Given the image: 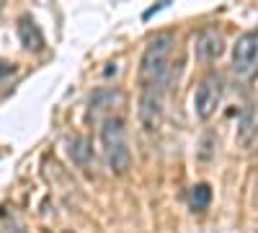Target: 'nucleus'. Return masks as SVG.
Instances as JSON below:
<instances>
[{
	"label": "nucleus",
	"mask_w": 258,
	"mask_h": 233,
	"mask_svg": "<svg viewBox=\"0 0 258 233\" xmlns=\"http://www.w3.org/2000/svg\"><path fill=\"white\" fill-rule=\"evenodd\" d=\"M173 44H176V36L170 31H160L147 39V47L140 60V73H137L142 88H163V83L168 80V70H170L168 62H170Z\"/></svg>",
	"instance_id": "nucleus-1"
},
{
	"label": "nucleus",
	"mask_w": 258,
	"mask_h": 233,
	"mask_svg": "<svg viewBox=\"0 0 258 233\" xmlns=\"http://www.w3.org/2000/svg\"><path fill=\"white\" fill-rule=\"evenodd\" d=\"M101 148L103 158L109 163L114 174H126L129 163H132V153H129V140H126V122L124 117H106L101 124Z\"/></svg>",
	"instance_id": "nucleus-2"
},
{
	"label": "nucleus",
	"mask_w": 258,
	"mask_h": 233,
	"mask_svg": "<svg viewBox=\"0 0 258 233\" xmlns=\"http://www.w3.org/2000/svg\"><path fill=\"white\" fill-rule=\"evenodd\" d=\"M225 94V80L217 73H209L207 78L199 80L197 91H194V114L199 119H209L214 112H217L220 101Z\"/></svg>",
	"instance_id": "nucleus-3"
},
{
	"label": "nucleus",
	"mask_w": 258,
	"mask_h": 233,
	"mask_svg": "<svg viewBox=\"0 0 258 233\" xmlns=\"http://www.w3.org/2000/svg\"><path fill=\"white\" fill-rule=\"evenodd\" d=\"M258 68V31H243L232 44V70L240 78L253 75Z\"/></svg>",
	"instance_id": "nucleus-4"
},
{
	"label": "nucleus",
	"mask_w": 258,
	"mask_h": 233,
	"mask_svg": "<svg viewBox=\"0 0 258 233\" xmlns=\"http://www.w3.org/2000/svg\"><path fill=\"white\" fill-rule=\"evenodd\" d=\"M137 117L145 132H155L163 122V88H142L140 104H137Z\"/></svg>",
	"instance_id": "nucleus-5"
},
{
	"label": "nucleus",
	"mask_w": 258,
	"mask_h": 233,
	"mask_svg": "<svg viewBox=\"0 0 258 233\" xmlns=\"http://www.w3.org/2000/svg\"><path fill=\"white\" fill-rule=\"evenodd\" d=\"M225 44H222V34L217 29H204L194 39V55L199 62H214L222 55Z\"/></svg>",
	"instance_id": "nucleus-6"
},
{
	"label": "nucleus",
	"mask_w": 258,
	"mask_h": 233,
	"mask_svg": "<svg viewBox=\"0 0 258 233\" xmlns=\"http://www.w3.org/2000/svg\"><path fill=\"white\" fill-rule=\"evenodd\" d=\"M16 34L21 39V47L29 50V52H39L44 50V34H41L39 24L31 16H21L18 24H16Z\"/></svg>",
	"instance_id": "nucleus-7"
},
{
	"label": "nucleus",
	"mask_w": 258,
	"mask_h": 233,
	"mask_svg": "<svg viewBox=\"0 0 258 233\" xmlns=\"http://www.w3.org/2000/svg\"><path fill=\"white\" fill-rule=\"evenodd\" d=\"M68 156L73 158V163L85 166V163L91 161V156H93V145H91V140L85 137V135H73V137L68 140Z\"/></svg>",
	"instance_id": "nucleus-8"
},
{
	"label": "nucleus",
	"mask_w": 258,
	"mask_h": 233,
	"mask_svg": "<svg viewBox=\"0 0 258 233\" xmlns=\"http://www.w3.org/2000/svg\"><path fill=\"white\" fill-rule=\"evenodd\" d=\"M209 202H212V187L204 184V181L194 184V189H191V207L194 210H207Z\"/></svg>",
	"instance_id": "nucleus-9"
},
{
	"label": "nucleus",
	"mask_w": 258,
	"mask_h": 233,
	"mask_svg": "<svg viewBox=\"0 0 258 233\" xmlns=\"http://www.w3.org/2000/svg\"><path fill=\"white\" fill-rule=\"evenodd\" d=\"M8 73H11V65H8V62H3V60H0V80H3Z\"/></svg>",
	"instance_id": "nucleus-10"
},
{
	"label": "nucleus",
	"mask_w": 258,
	"mask_h": 233,
	"mask_svg": "<svg viewBox=\"0 0 258 233\" xmlns=\"http://www.w3.org/2000/svg\"><path fill=\"white\" fill-rule=\"evenodd\" d=\"M62 233H75V230H62Z\"/></svg>",
	"instance_id": "nucleus-11"
},
{
	"label": "nucleus",
	"mask_w": 258,
	"mask_h": 233,
	"mask_svg": "<svg viewBox=\"0 0 258 233\" xmlns=\"http://www.w3.org/2000/svg\"><path fill=\"white\" fill-rule=\"evenodd\" d=\"M41 233H52V230H41Z\"/></svg>",
	"instance_id": "nucleus-12"
},
{
	"label": "nucleus",
	"mask_w": 258,
	"mask_h": 233,
	"mask_svg": "<svg viewBox=\"0 0 258 233\" xmlns=\"http://www.w3.org/2000/svg\"><path fill=\"white\" fill-rule=\"evenodd\" d=\"M0 8H3V0H0Z\"/></svg>",
	"instance_id": "nucleus-13"
}]
</instances>
